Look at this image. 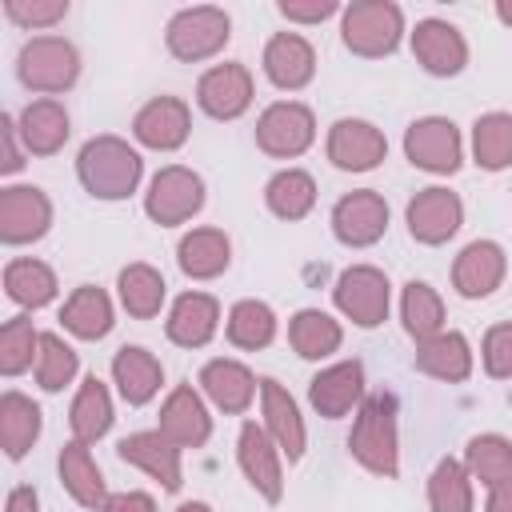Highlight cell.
Returning <instances> with one entry per match:
<instances>
[{
  "label": "cell",
  "instance_id": "6da1fadb",
  "mask_svg": "<svg viewBox=\"0 0 512 512\" xmlns=\"http://www.w3.org/2000/svg\"><path fill=\"white\" fill-rule=\"evenodd\" d=\"M144 172L140 152L120 136H92L76 156V176L96 200H124L136 192Z\"/></svg>",
  "mask_w": 512,
  "mask_h": 512
},
{
  "label": "cell",
  "instance_id": "7a4b0ae2",
  "mask_svg": "<svg viewBox=\"0 0 512 512\" xmlns=\"http://www.w3.org/2000/svg\"><path fill=\"white\" fill-rule=\"evenodd\" d=\"M348 452L376 476L392 480L400 472V440H396V396L372 392L360 400L356 424L348 432Z\"/></svg>",
  "mask_w": 512,
  "mask_h": 512
},
{
  "label": "cell",
  "instance_id": "3957f363",
  "mask_svg": "<svg viewBox=\"0 0 512 512\" xmlns=\"http://www.w3.org/2000/svg\"><path fill=\"white\" fill-rule=\"evenodd\" d=\"M16 76L24 88L44 96L68 92L80 76V52L64 36H32L16 56Z\"/></svg>",
  "mask_w": 512,
  "mask_h": 512
},
{
  "label": "cell",
  "instance_id": "277c9868",
  "mask_svg": "<svg viewBox=\"0 0 512 512\" xmlns=\"http://www.w3.org/2000/svg\"><path fill=\"white\" fill-rule=\"evenodd\" d=\"M340 36H344V44L356 56H368V60L388 56V52H396V44L404 36V12L392 0H360V4H348L344 8V20H340Z\"/></svg>",
  "mask_w": 512,
  "mask_h": 512
},
{
  "label": "cell",
  "instance_id": "5b68a950",
  "mask_svg": "<svg viewBox=\"0 0 512 512\" xmlns=\"http://www.w3.org/2000/svg\"><path fill=\"white\" fill-rule=\"evenodd\" d=\"M232 36V20L224 8L216 4H196V8H180L172 20H168V52L184 64H196V60H208L216 56Z\"/></svg>",
  "mask_w": 512,
  "mask_h": 512
},
{
  "label": "cell",
  "instance_id": "8992f818",
  "mask_svg": "<svg viewBox=\"0 0 512 512\" xmlns=\"http://www.w3.org/2000/svg\"><path fill=\"white\" fill-rule=\"evenodd\" d=\"M204 208V180L184 168V164H168L152 176L148 192H144V212L152 224L160 228H172V224H184L192 220L196 212Z\"/></svg>",
  "mask_w": 512,
  "mask_h": 512
},
{
  "label": "cell",
  "instance_id": "52a82bcc",
  "mask_svg": "<svg viewBox=\"0 0 512 512\" xmlns=\"http://www.w3.org/2000/svg\"><path fill=\"white\" fill-rule=\"evenodd\" d=\"M404 156L412 168L432 172V176H452L464 160V140L460 128L444 116H424L416 124H408L404 132Z\"/></svg>",
  "mask_w": 512,
  "mask_h": 512
},
{
  "label": "cell",
  "instance_id": "ba28073f",
  "mask_svg": "<svg viewBox=\"0 0 512 512\" xmlns=\"http://www.w3.org/2000/svg\"><path fill=\"white\" fill-rule=\"evenodd\" d=\"M312 140H316V116L300 100L268 104L256 120V144L276 160H292V156L308 152Z\"/></svg>",
  "mask_w": 512,
  "mask_h": 512
},
{
  "label": "cell",
  "instance_id": "9c48e42d",
  "mask_svg": "<svg viewBox=\"0 0 512 512\" xmlns=\"http://www.w3.org/2000/svg\"><path fill=\"white\" fill-rule=\"evenodd\" d=\"M332 296H336V308L356 328H376V324L388 320V300H392L388 276L380 268H372V264L344 268L340 280H336V288H332Z\"/></svg>",
  "mask_w": 512,
  "mask_h": 512
},
{
  "label": "cell",
  "instance_id": "30bf717a",
  "mask_svg": "<svg viewBox=\"0 0 512 512\" xmlns=\"http://www.w3.org/2000/svg\"><path fill=\"white\" fill-rule=\"evenodd\" d=\"M404 220H408L412 240H420V244H444V240H452L460 232L464 204H460V196L452 188H420L408 200Z\"/></svg>",
  "mask_w": 512,
  "mask_h": 512
},
{
  "label": "cell",
  "instance_id": "8fae6325",
  "mask_svg": "<svg viewBox=\"0 0 512 512\" xmlns=\"http://www.w3.org/2000/svg\"><path fill=\"white\" fill-rule=\"evenodd\" d=\"M384 228H388V204H384V196L372 192V188L348 192V196H340L336 208H332V232H336V240L348 244V248H368V244H376V240L384 236Z\"/></svg>",
  "mask_w": 512,
  "mask_h": 512
},
{
  "label": "cell",
  "instance_id": "7c38bea8",
  "mask_svg": "<svg viewBox=\"0 0 512 512\" xmlns=\"http://www.w3.org/2000/svg\"><path fill=\"white\" fill-rule=\"evenodd\" d=\"M384 156H388V140L376 124L344 116L328 128V160L340 172H372Z\"/></svg>",
  "mask_w": 512,
  "mask_h": 512
},
{
  "label": "cell",
  "instance_id": "4fadbf2b",
  "mask_svg": "<svg viewBox=\"0 0 512 512\" xmlns=\"http://www.w3.org/2000/svg\"><path fill=\"white\" fill-rule=\"evenodd\" d=\"M52 204L32 184H12L0 192V240L4 244H32L48 232Z\"/></svg>",
  "mask_w": 512,
  "mask_h": 512
},
{
  "label": "cell",
  "instance_id": "5bb4252c",
  "mask_svg": "<svg viewBox=\"0 0 512 512\" xmlns=\"http://www.w3.org/2000/svg\"><path fill=\"white\" fill-rule=\"evenodd\" d=\"M196 104L212 120H236L252 104V72L244 64H212L196 84Z\"/></svg>",
  "mask_w": 512,
  "mask_h": 512
},
{
  "label": "cell",
  "instance_id": "9a60e30c",
  "mask_svg": "<svg viewBox=\"0 0 512 512\" xmlns=\"http://www.w3.org/2000/svg\"><path fill=\"white\" fill-rule=\"evenodd\" d=\"M412 56L432 76H456L468 64V44H464V36H460L456 24L428 16V20H420L412 28Z\"/></svg>",
  "mask_w": 512,
  "mask_h": 512
},
{
  "label": "cell",
  "instance_id": "2e32d148",
  "mask_svg": "<svg viewBox=\"0 0 512 512\" xmlns=\"http://www.w3.org/2000/svg\"><path fill=\"white\" fill-rule=\"evenodd\" d=\"M188 132H192V116L180 96H156L132 120V136L156 152H176L188 140Z\"/></svg>",
  "mask_w": 512,
  "mask_h": 512
},
{
  "label": "cell",
  "instance_id": "e0dca14e",
  "mask_svg": "<svg viewBox=\"0 0 512 512\" xmlns=\"http://www.w3.org/2000/svg\"><path fill=\"white\" fill-rule=\"evenodd\" d=\"M360 400H364V364H360V360L328 364V368L316 372L312 384H308V404H312L324 420H340V416L352 412Z\"/></svg>",
  "mask_w": 512,
  "mask_h": 512
},
{
  "label": "cell",
  "instance_id": "ac0fdd59",
  "mask_svg": "<svg viewBox=\"0 0 512 512\" xmlns=\"http://www.w3.org/2000/svg\"><path fill=\"white\" fill-rule=\"evenodd\" d=\"M236 456H240L244 480H248L268 504H276V500L284 496V476H280V448H276V440H272L260 424L248 420V424L240 428Z\"/></svg>",
  "mask_w": 512,
  "mask_h": 512
},
{
  "label": "cell",
  "instance_id": "d6986e66",
  "mask_svg": "<svg viewBox=\"0 0 512 512\" xmlns=\"http://www.w3.org/2000/svg\"><path fill=\"white\" fill-rule=\"evenodd\" d=\"M504 268H508V260H504V248L496 240H472V244L460 248L456 264H452V284H456L460 296L484 300L500 288Z\"/></svg>",
  "mask_w": 512,
  "mask_h": 512
},
{
  "label": "cell",
  "instance_id": "ffe728a7",
  "mask_svg": "<svg viewBox=\"0 0 512 512\" xmlns=\"http://www.w3.org/2000/svg\"><path fill=\"white\" fill-rule=\"evenodd\" d=\"M160 432L176 448H200L212 436V416H208V408L192 384H176L168 392V400L160 408Z\"/></svg>",
  "mask_w": 512,
  "mask_h": 512
},
{
  "label": "cell",
  "instance_id": "44dd1931",
  "mask_svg": "<svg viewBox=\"0 0 512 512\" xmlns=\"http://www.w3.org/2000/svg\"><path fill=\"white\" fill-rule=\"evenodd\" d=\"M260 404H264V432L276 440V448L288 460H300L304 444H308V432H304V420H300V408H296L292 392L280 380L268 376V380H260Z\"/></svg>",
  "mask_w": 512,
  "mask_h": 512
},
{
  "label": "cell",
  "instance_id": "7402d4cb",
  "mask_svg": "<svg viewBox=\"0 0 512 512\" xmlns=\"http://www.w3.org/2000/svg\"><path fill=\"white\" fill-rule=\"evenodd\" d=\"M116 456L140 472H148L152 480H160L168 492L180 488V448L156 428V432H132L116 444Z\"/></svg>",
  "mask_w": 512,
  "mask_h": 512
},
{
  "label": "cell",
  "instance_id": "603a6c76",
  "mask_svg": "<svg viewBox=\"0 0 512 512\" xmlns=\"http://www.w3.org/2000/svg\"><path fill=\"white\" fill-rule=\"evenodd\" d=\"M316 72V52L300 32H276L264 44V76L284 88V92H300Z\"/></svg>",
  "mask_w": 512,
  "mask_h": 512
},
{
  "label": "cell",
  "instance_id": "cb8c5ba5",
  "mask_svg": "<svg viewBox=\"0 0 512 512\" xmlns=\"http://www.w3.org/2000/svg\"><path fill=\"white\" fill-rule=\"evenodd\" d=\"M216 328H220V304L208 292H184L164 320L168 340L180 348H204L216 336Z\"/></svg>",
  "mask_w": 512,
  "mask_h": 512
},
{
  "label": "cell",
  "instance_id": "d4e9b609",
  "mask_svg": "<svg viewBox=\"0 0 512 512\" xmlns=\"http://www.w3.org/2000/svg\"><path fill=\"white\" fill-rule=\"evenodd\" d=\"M112 380H116L124 404L140 408V404H148V400L160 392V384H164V368H160V360H156L148 348H140V344H124V348L112 356Z\"/></svg>",
  "mask_w": 512,
  "mask_h": 512
},
{
  "label": "cell",
  "instance_id": "484cf974",
  "mask_svg": "<svg viewBox=\"0 0 512 512\" xmlns=\"http://www.w3.org/2000/svg\"><path fill=\"white\" fill-rule=\"evenodd\" d=\"M200 388H204V396L220 408V412H232V416H240V412H248V404H252V396H256V376L240 364V360H208L204 368H200Z\"/></svg>",
  "mask_w": 512,
  "mask_h": 512
},
{
  "label": "cell",
  "instance_id": "4316f807",
  "mask_svg": "<svg viewBox=\"0 0 512 512\" xmlns=\"http://www.w3.org/2000/svg\"><path fill=\"white\" fill-rule=\"evenodd\" d=\"M16 128H20V140L32 156H56L68 140V112H64L60 100L40 96L20 112Z\"/></svg>",
  "mask_w": 512,
  "mask_h": 512
},
{
  "label": "cell",
  "instance_id": "83f0119b",
  "mask_svg": "<svg viewBox=\"0 0 512 512\" xmlns=\"http://www.w3.org/2000/svg\"><path fill=\"white\" fill-rule=\"evenodd\" d=\"M180 272L192 280H216L232 264V240L220 228H192L176 248Z\"/></svg>",
  "mask_w": 512,
  "mask_h": 512
},
{
  "label": "cell",
  "instance_id": "f1b7e54d",
  "mask_svg": "<svg viewBox=\"0 0 512 512\" xmlns=\"http://www.w3.org/2000/svg\"><path fill=\"white\" fill-rule=\"evenodd\" d=\"M56 468H60V484H64V492H68L80 508H104L108 488H104V476H100V468H96L88 444H80V440L64 444Z\"/></svg>",
  "mask_w": 512,
  "mask_h": 512
},
{
  "label": "cell",
  "instance_id": "f546056e",
  "mask_svg": "<svg viewBox=\"0 0 512 512\" xmlns=\"http://www.w3.org/2000/svg\"><path fill=\"white\" fill-rule=\"evenodd\" d=\"M416 368L432 380H448L460 384L472 376V348L464 340V332H440L424 344H416Z\"/></svg>",
  "mask_w": 512,
  "mask_h": 512
},
{
  "label": "cell",
  "instance_id": "4dcf8cb0",
  "mask_svg": "<svg viewBox=\"0 0 512 512\" xmlns=\"http://www.w3.org/2000/svg\"><path fill=\"white\" fill-rule=\"evenodd\" d=\"M60 324L80 336V340H100L112 332V300L104 296V288H92V284H80L64 308H60Z\"/></svg>",
  "mask_w": 512,
  "mask_h": 512
},
{
  "label": "cell",
  "instance_id": "1f68e13d",
  "mask_svg": "<svg viewBox=\"0 0 512 512\" xmlns=\"http://www.w3.org/2000/svg\"><path fill=\"white\" fill-rule=\"evenodd\" d=\"M400 320H404V332L416 344H424V340H432V336L444 332V300L436 296L432 284L408 280L404 292H400Z\"/></svg>",
  "mask_w": 512,
  "mask_h": 512
},
{
  "label": "cell",
  "instance_id": "d6a6232c",
  "mask_svg": "<svg viewBox=\"0 0 512 512\" xmlns=\"http://www.w3.org/2000/svg\"><path fill=\"white\" fill-rule=\"evenodd\" d=\"M40 436V408L24 392H4L0 396V444L12 460H20Z\"/></svg>",
  "mask_w": 512,
  "mask_h": 512
},
{
  "label": "cell",
  "instance_id": "836d02e7",
  "mask_svg": "<svg viewBox=\"0 0 512 512\" xmlns=\"http://www.w3.org/2000/svg\"><path fill=\"white\" fill-rule=\"evenodd\" d=\"M4 292L20 308H44L56 296V272L44 260H32V256L8 260V268H4Z\"/></svg>",
  "mask_w": 512,
  "mask_h": 512
},
{
  "label": "cell",
  "instance_id": "e575fe53",
  "mask_svg": "<svg viewBox=\"0 0 512 512\" xmlns=\"http://www.w3.org/2000/svg\"><path fill=\"white\" fill-rule=\"evenodd\" d=\"M116 292H120V304L128 316L136 320H152L168 296L164 288V276L152 268V264H128L120 276H116Z\"/></svg>",
  "mask_w": 512,
  "mask_h": 512
},
{
  "label": "cell",
  "instance_id": "d590c367",
  "mask_svg": "<svg viewBox=\"0 0 512 512\" xmlns=\"http://www.w3.org/2000/svg\"><path fill=\"white\" fill-rule=\"evenodd\" d=\"M288 340H292L296 356H304V360H324V356H332V352L340 348L344 332H340V324H336L328 312H320V308H300V312L292 316V324H288Z\"/></svg>",
  "mask_w": 512,
  "mask_h": 512
},
{
  "label": "cell",
  "instance_id": "8d00e7d4",
  "mask_svg": "<svg viewBox=\"0 0 512 512\" xmlns=\"http://www.w3.org/2000/svg\"><path fill=\"white\" fill-rule=\"evenodd\" d=\"M68 424H72V436L80 444H96L112 428V396L96 376H88L80 384V392L72 400V412H68Z\"/></svg>",
  "mask_w": 512,
  "mask_h": 512
},
{
  "label": "cell",
  "instance_id": "74e56055",
  "mask_svg": "<svg viewBox=\"0 0 512 512\" xmlns=\"http://www.w3.org/2000/svg\"><path fill=\"white\" fill-rule=\"evenodd\" d=\"M264 200L272 208V216L280 220H304L316 204V180L304 172V168H284L268 180L264 188Z\"/></svg>",
  "mask_w": 512,
  "mask_h": 512
},
{
  "label": "cell",
  "instance_id": "f35d334b",
  "mask_svg": "<svg viewBox=\"0 0 512 512\" xmlns=\"http://www.w3.org/2000/svg\"><path fill=\"white\" fill-rule=\"evenodd\" d=\"M472 156L488 172H500L512 164V116L508 112H488L472 124Z\"/></svg>",
  "mask_w": 512,
  "mask_h": 512
},
{
  "label": "cell",
  "instance_id": "ab89813d",
  "mask_svg": "<svg viewBox=\"0 0 512 512\" xmlns=\"http://www.w3.org/2000/svg\"><path fill=\"white\" fill-rule=\"evenodd\" d=\"M228 340L236 348H248V352L268 348L276 340V312L264 300H240V304H232V312H228Z\"/></svg>",
  "mask_w": 512,
  "mask_h": 512
},
{
  "label": "cell",
  "instance_id": "60d3db41",
  "mask_svg": "<svg viewBox=\"0 0 512 512\" xmlns=\"http://www.w3.org/2000/svg\"><path fill=\"white\" fill-rule=\"evenodd\" d=\"M428 504L432 512H472V476L460 460L444 456L428 476Z\"/></svg>",
  "mask_w": 512,
  "mask_h": 512
},
{
  "label": "cell",
  "instance_id": "b9f144b4",
  "mask_svg": "<svg viewBox=\"0 0 512 512\" xmlns=\"http://www.w3.org/2000/svg\"><path fill=\"white\" fill-rule=\"evenodd\" d=\"M464 468L472 480H480L484 488L500 484L504 476H512V440L488 432V436H472L468 452H464Z\"/></svg>",
  "mask_w": 512,
  "mask_h": 512
},
{
  "label": "cell",
  "instance_id": "7bdbcfd3",
  "mask_svg": "<svg viewBox=\"0 0 512 512\" xmlns=\"http://www.w3.org/2000/svg\"><path fill=\"white\" fill-rule=\"evenodd\" d=\"M80 360L72 352V344H64L56 332H40V348H36V384L44 392H60L64 384H72Z\"/></svg>",
  "mask_w": 512,
  "mask_h": 512
},
{
  "label": "cell",
  "instance_id": "ee69618b",
  "mask_svg": "<svg viewBox=\"0 0 512 512\" xmlns=\"http://www.w3.org/2000/svg\"><path fill=\"white\" fill-rule=\"evenodd\" d=\"M36 348H40V332L32 328L28 316H12L0 328V372L4 376H20L24 368H36Z\"/></svg>",
  "mask_w": 512,
  "mask_h": 512
},
{
  "label": "cell",
  "instance_id": "f6af8a7d",
  "mask_svg": "<svg viewBox=\"0 0 512 512\" xmlns=\"http://www.w3.org/2000/svg\"><path fill=\"white\" fill-rule=\"evenodd\" d=\"M68 0H4V16L20 28H48L64 20Z\"/></svg>",
  "mask_w": 512,
  "mask_h": 512
},
{
  "label": "cell",
  "instance_id": "bcb514c9",
  "mask_svg": "<svg viewBox=\"0 0 512 512\" xmlns=\"http://www.w3.org/2000/svg\"><path fill=\"white\" fill-rule=\"evenodd\" d=\"M480 356H484V372H488V376L512 380V324L488 328V336H484V344H480Z\"/></svg>",
  "mask_w": 512,
  "mask_h": 512
},
{
  "label": "cell",
  "instance_id": "7dc6e473",
  "mask_svg": "<svg viewBox=\"0 0 512 512\" xmlns=\"http://www.w3.org/2000/svg\"><path fill=\"white\" fill-rule=\"evenodd\" d=\"M24 168V152H20V128L12 116H0V172L12 176Z\"/></svg>",
  "mask_w": 512,
  "mask_h": 512
},
{
  "label": "cell",
  "instance_id": "c3c4849f",
  "mask_svg": "<svg viewBox=\"0 0 512 512\" xmlns=\"http://www.w3.org/2000/svg\"><path fill=\"white\" fill-rule=\"evenodd\" d=\"M336 12L332 0H312V4H300V0H280V16L284 20H296V24H320Z\"/></svg>",
  "mask_w": 512,
  "mask_h": 512
},
{
  "label": "cell",
  "instance_id": "681fc988",
  "mask_svg": "<svg viewBox=\"0 0 512 512\" xmlns=\"http://www.w3.org/2000/svg\"><path fill=\"white\" fill-rule=\"evenodd\" d=\"M100 512H156V500L148 492H116L104 500Z\"/></svg>",
  "mask_w": 512,
  "mask_h": 512
},
{
  "label": "cell",
  "instance_id": "f907efd6",
  "mask_svg": "<svg viewBox=\"0 0 512 512\" xmlns=\"http://www.w3.org/2000/svg\"><path fill=\"white\" fill-rule=\"evenodd\" d=\"M4 512H40V500H36V488L28 484H16L4 500Z\"/></svg>",
  "mask_w": 512,
  "mask_h": 512
},
{
  "label": "cell",
  "instance_id": "816d5d0a",
  "mask_svg": "<svg viewBox=\"0 0 512 512\" xmlns=\"http://www.w3.org/2000/svg\"><path fill=\"white\" fill-rule=\"evenodd\" d=\"M488 512H512V476L488 488Z\"/></svg>",
  "mask_w": 512,
  "mask_h": 512
},
{
  "label": "cell",
  "instance_id": "f5cc1de1",
  "mask_svg": "<svg viewBox=\"0 0 512 512\" xmlns=\"http://www.w3.org/2000/svg\"><path fill=\"white\" fill-rule=\"evenodd\" d=\"M176 512H212V508H208L204 500H188V504H180Z\"/></svg>",
  "mask_w": 512,
  "mask_h": 512
},
{
  "label": "cell",
  "instance_id": "db71d44e",
  "mask_svg": "<svg viewBox=\"0 0 512 512\" xmlns=\"http://www.w3.org/2000/svg\"><path fill=\"white\" fill-rule=\"evenodd\" d=\"M496 16H500V20L512 28V4H508V0H504V4H496Z\"/></svg>",
  "mask_w": 512,
  "mask_h": 512
}]
</instances>
